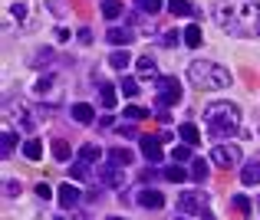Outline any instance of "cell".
Here are the masks:
<instances>
[{
  "label": "cell",
  "instance_id": "obj_33",
  "mask_svg": "<svg viewBox=\"0 0 260 220\" xmlns=\"http://www.w3.org/2000/svg\"><path fill=\"white\" fill-rule=\"evenodd\" d=\"M208 171H211V164L204 161V158H198L194 168H191V174H194V181H204V177H208Z\"/></svg>",
  "mask_w": 260,
  "mask_h": 220
},
{
  "label": "cell",
  "instance_id": "obj_24",
  "mask_svg": "<svg viewBox=\"0 0 260 220\" xmlns=\"http://www.w3.org/2000/svg\"><path fill=\"white\" fill-rule=\"evenodd\" d=\"M168 13H172V17H191L194 7H191L188 0H168Z\"/></svg>",
  "mask_w": 260,
  "mask_h": 220
},
{
  "label": "cell",
  "instance_id": "obj_37",
  "mask_svg": "<svg viewBox=\"0 0 260 220\" xmlns=\"http://www.w3.org/2000/svg\"><path fill=\"white\" fill-rule=\"evenodd\" d=\"M20 191H23V188H20V181H13V177H7V181H4V194L7 197H20Z\"/></svg>",
  "mask_w": 260,
  "mask_h": 220
},
{
  "label": "cell",
  "instance_id": "obj_14",
  "mask_svg": "<svg viewBox=\"0 0 260 220\" xmlns=\"http://www.w3.org/2000/svg\"><path fill=\"white\" fill-rule=\"evenodd\" d=\"M13 148H17V132H13L10 125H4V132H0V158H13Z\"/></svg>",
  "mask_w": 260,
  "mask_h": 220
},
{
  "label": "cell",
  "instance_id": "obj_17",
  "mask_svg": "<svg viewBox=\"0 0 260 220\" xmlns=\"http://www.w3.org/2000/svg\"><path fill=\"white\" fill-rule=\"evenodd\" d=\"M99 102H102V108H115L119 105V95H115L112 82H99Z\"/></svg>",
  "mask_w": 260,
  "mask_h": 220
},
{
  "label": "cell",
  "instance_id": "obj_34",
  "mask_svg": "<svg viewBox=\"0 0 260 220\" xmlns=\"http://www.w3.org/2000/svg\"><path fill=\"white\" fill-rule=\"evenodd\" d=\"M231 204H234V207L241 210V214H250V210H254V204H250L244 194H234V197H231Z\"/></svg>",
  "mask_w": 260,
  "mask_h": 220
},
{
  "label": "cell",
  "instance_id": "obj_31",
  "mask_svg": "<svg viewBox=\"0 0 260 220\" xmlns=\"http://www.w3.org/2000/svg\"><path fill=\"white\" fill-rule=\"evenodd\" d=\"M119 89H122V95H128V99H135V95H139V82H135V79H125V76L119 79Z\"/></svg>",
  "mask_w": 260,
  "mask_h": 220
},
{
  "label": "cell",
  "instance_id": "obj_36",
  "mask_svg": "<svg viewBox=\"0 0 260 220\" xmlns=\"http://www.w3.org/2000/svg\"><path fill=\"white\" fill-rule=\"evenodd\" d=\"M30 63L37 66V69H40V66H50L53 63V50H40V56H33Z\"/></svg>",
  "mask_w": 260,
  "mask_h": 220
},
{
  "label": "cell",
  "instance_id": "obj_45",
  "mask_svg": "<svg viewBox=\"0 0 260 220\" xmlns=\"http://www.w3.org/2000/svg\"><path fill=\"white\" fill-rule=\"evenodd\" d=\"M56 220H66V217H56Z\"/></svg>",
  "mask_w": 260,
  "mask_h": 220
},
{
  "label": "cell",
  "instance_id": "obj_4",
  "mask_svg": "<svg viewBox=\"0 0 260 220\" xmlns=\"http://www.w3.org/2000/svg\"><path fill=\"white\" fill-rule=\"evenodd\" d=\"M188 79L204 92H221V89L231 86V72L217 63H208V59H194L188 66Z\"/></svg>",
  "mask_w": 260,
  "mask_h": 220
},
{
  "label": "cell",
  "instance_id": "obj_35",
  "mask_svg": "<svg viewBox=\"0 0 260 220\" xmlns=\"http://www.w3.org/2000/svg\"><path fill=\"white\" fill-rule=\"evenodd\" d=\"M125 119H132V122L148 119V108H142V105H125Z\"/></svg>",
  "mask_w": 260,
  "mask_h": 220
},
{
  "label": "cell",
  "instance_id": "obj_43",
  "mask_svg": "<svg viewBox=\"0 0 260 220\" xmlns=\"http://www.w3.org/2000/svg\"><path fill=\"white\" fill-rule=\"evenodd\" d=\"M109 220H122V217H109Z\"/></svg>",
  "mask_w": 260,
  "mask_h": 220
},
{
  "label": "cell",
  "instance_id": "obj_41",
  "mask_svg": "<svg viewBox=\"0 0 260 220\" xmlns=\"http://www.w3.org/2000/svg\"><path fill=\"white\" fill-rule=\"evenodd\" d=\"M161 43H165V46H178V33H165V36H161Z\"/></svg>",
  "mask_w": 260,
  "mask_h": 220
},
{
  "label": "cell",
  "instance_id": "obj_29",
  "mask_svg": "<svg viewBox=\"0 0 260 220\" xmlns=\"http://www.w3.org/2000/svg\"><path fill=\"white\" fill-rule=\"evenodd\" d=\"M128 63H132V56H128L125 50H115L112 56H109V66H112V69H125Z\"/></svg>",
  "mask_w": 260,
  "mask_h": 220
},
{
  "label": "cell",
  "instance_id": "obj_32",
  "mask_svg": "<svg viewBox=\"0 0 260 220\" xmlns=\"http://www.w3.org/2000/svg\"><path fill=\"white\" fill-rule=\"evenodd\" d=\"M135 4H139V10L148 13V17H155V13L161 10V0H135Z\"/></svg>",
  "mask_w": 260,
  "mask_h": 220
},
{
  "label": "cell",
  "instance_id": "obj_9",
  "mask_svg": "<svg viewBox=\"0 0 260 220\" xmlns=\"http://www.w3.org/2000/svg\"><path fill=\"white\" fill-rule=\"evenodd\" d=\"M33 92H37L40 99L59 102V76H56V72H43V76L37 79V86H33Z\"/></svg>",
  "mask_w": 260,
  "mask_h": 220
},
{
  "label": "cell",
  "instance_id": "obj_10",
  "mask_svg": "<svg viewBox=\"0 0 260 220\" xmlns=\"http://www.w3.org/2000/svg\"><path fill=\"white\" fill-rule=\"evenodd\" d=\"M99 177L109 184V188H125V174H122V168H119V164H112V161L99 168Z\"/></svg>",
  "mask_w": 260,
  "mask_h": 220
},
{
  "label": "cell",
  "instance_id": "obj_7",
  "mask_svg": "<svg viewBox=\"0 0 260 220\" xmlns=\"http://www.w3.org/2000/svg\"><path fill=\"white\" fill-rule=\"evenodd\" d=\"M211 164L231 171V168L241 164V151H237V145H231V141H217V145L211 148Z\"/></svg>",
  "mask_w": 260,
  "mask_h": 220
},
{
  "label": "cell",
  "instance_id": "obj_6",
  "mask_svg": "<svg viewBox=\"0 0 260 220\" xmlns=\"http://www.w3.org/2000/svg\"><path fill=\"white\" fill-rule=\"evenodd\" d=\"M178 210H184L188 217H211L208 194H201V191H184V194L178 197Z\"/></svg>",
  "mask_w": 260,
  "mask_h": 220
},
{
  "label": "cell",
  "instance_id": "obj_22",
  "mask_svg": "<svg viewBox=\"0 0 260 220\" xmlns=\"http://www.w3.org/2000/svg\"><path fill=\"white\" fill-rule=\"evenodd\" d=\"M40 155H43V141H40V138L23 141V158H26V161H40Z\"/></svg>",
  "mask_w": 260,
  "mask_h": 220
},
{
  "label": "cell",
  "instance_id": "obj_12",
  "mask_svg": "<svg viewBox=\"0 0 260 220\" xmlns=\"http://www.w3.org/2000/svg\"><path fill=\"white\" fill-rule=\"evenodd\" d=\"M79 201H83V194H79V188H76V184H70V181H66V184H59V204H63L66 210H70V207H76Z\"/></svg>",
  "mask_w": 260,
  "mask_h": 220
},
{
  "label": "cell",
  "instance_id": "obj_26",
  "mask_svg": "<svg viewBox=\"0 0 260 220\" xmlns=\"http://www.w3.org/2000/svg\"><path fill=\"white\" fill-rule=\"evenodd\" d=\"M161 174H165L168 177V181H175V184H184V181H188V174H184V168H181V164H168V168L165 171H161Z\"/></svg>",
  "mask_w": 260,
  "mask_h": 220
},
{
  "label": "cell",
  "instance_id": "obj_25",
  "mask_svg": "<svg viewBox=\"0 0 260 220\" xmlns=\"http://www.w3.org/2000/svg\"><path fill=\"white\" fill-rule=\"evenodd\" d=\"M79 158H83V161H89V164H95L102 158V148L99 145H92V141H86L83 148H79Z\"/></svg>",
  "mask_w": 260,
  "mask_h": 220
},
{
  "label": "cell",
  "instance_id": "obj_28",
  "mask_svg": "<svg viewBox=\"0 0 260 220\" xmlns=\"http://www.w3.org/2000/svg\"><path fill=\"white\" fill-rule=\"evenodd\" d=\"M109 161L119 164V168H125V164L132 161V151H128V148H112V151H109Z\"/></svg>",
  "mask_w": 260,
  "mask_h": 220
},
{
  "label": "cell",
  "instance_id": "obj_42",
  "mask_svg": "<svg viewBox=\"0 0 260 220\" xmlns=\"http://www.w3.org/2000/svg\"><path fill=\"white\" fill-rule=\"evenodd\" d=\"M178 220H188V214H184V217H178Z\"/></svg>",
  "mask_w": 260,
  "mask_h": 220
},
{
  "label": "cell",
  "instance_id": "obj_19",
  "mask_svg": "<svg viewBox=\"0 0 260 220\" xmlns=\"http://www.w3.org/2000/svg\"><path fill=\"white\" fill-rule=\"evenodd\" d=\"M135 69H139V79H158V66H155L152 56H142L135 63Z\"/></svg>",
  "mask_w": 260,
  "mask_h": 220
},
{
  "label": "cell",
  "instance_id": "obj_15",
  "mask_svg": "<svg viewBox=\"0 0 260 220\" xmlns=\"http://www.w3.org/2000/svg\"><path fill=\"white\" fill-rule=\"evenodd\" d=\"M241 184H247V188L260 184V158H254V161H247L241 168Z\"/></svg>",
  "mask_w": 260,
  "mask_h": 220
},
{
  "label": "cell",
  "instance_id": "obj_38",
  "mask_svg": "<svg viewBox=\"0 0 260 220\" xmlns=\"http://www.w3.org/2000/svg\"><path fill=\"white\" fill-rule=\"evenodd\" d=\"M172 158H175V161H178V164H184V161H188V158H191V145H178Z\"/></svg>",
  "mask_w": 260,
  "mask_h": 220
},
{
  "label": "cell",
  "instance_id": "obj_2",
  "mask_svg": "<svg viewBox=\"0 0 260 220\" xmlns=\"http://www.w3.org/2000/svg\"><path fill=\"white\" fill-rule=\"evenodd\" d=\"M204 122V135H211L214 141H224V138H234L241 132V108L234 102H211L201 115Z\"/></svg>",
  "mask_w": 260,
  "mask_h": 220
},
{
  "label": "cell",
  "instance_id": "obj_5",
  "mask_svg": "<svg viewBox=\"0 0 260 220\" xmlns=\"http://www.w3.org/2000/svg\"><path fill=\"white\" fill-rule=\"evenodd\" d=\"M158 95H155V105H158V115H165L172 105L181 102V82L172 79V76H158Z\"/></svg>",
  "mask_w": 260,
  "mask_h": 220
},
{
  "label": "cell",
  "instance_id": "obj_8",
  "mask_svg": "<svg viewBox=\"0 0 260 220\" xmlns=\"http://www.w3.org/2000/svg\"><path fill=\"white\" fill-rule=\"evenodd\" d=\"M4 112H7V119H13V122H17V128H20V132H33V128H37V119L30 115V108H26L23 102H7V108H4Z\"/></svg>",
  "mask_w": 260,
  "mask_h": 220
},
{
  "label": "cell",
  "instance_id": "obj_1",
  "mask_svg": "<svg viewBox=\"0 0 260 220\" xmlns=\"http://www.w3.org/2000/svg\"><path fill=\"white\" fill-rule=\"evenodd\" d=\"M211 17L228 36H260V0H211Z\"/></svg>",
  "mask_w": 260,
  "mask_h": 220
},
{
  "label": "cell",
  "instance_id": "obj_20",
  "mask_svg": "<svg viewBox=\"0 0 260 220\" xmlns=\"http://www.w3.org/2000/svg\"><path fill=\"white\" fill-rule=\"evenodd\" d=\"M178 135H181V141H184V145H191V148L201 141V132H198V125H191V122H184V125L178 128Z\"/></svg>",
  "mask_w": 260,
  "mask_h": 220
},
{
  "label": "cell",
  "instance_id": "obj_18",
  "mask_svg": "<svg viewBox=\"0 0 260 220\" xmlns=\"http://www.w3.org/2000/svg\"><path fill=\"white\" fill-rule=\"evenodd\" d=\"M70 112H73V119H76L79 125H89V122L95 119V108L89 105V102H76V105H73Z\"/></svg>",
  "mask_w": 260,
  "mask_h": 220
},
{
  "label": "cell",
  "instance_id": "obj_13",
  "mask_svg": "<svg viewBox=\"0 0 260 220\" xmlns=\"http://www.w3.org/2000/svg\"><path fill=\"white\" fill-rule=\"evenodd\" d=\"M139 204H142V207H145V210H161V207H165V194H161V191H142V194H139Z\"/></svg>",
  "mask_w": 260,
  "mask_h": 220
},
{
  "label": "cell",
  "instance_id": "obj_40",
  "mask_svg": "<svg viewBox=\"0 0 260 220\" xmlns=\"http://www.w3.org/2000/svg\"><path fill=\"white\" fill-rule=\"evenodd\" d=\"M115 132H119V135H125V138H139V128H135V125H119Z\"/></svg>",
  "mask_w": 260,
  "mask_h": 220
},
{
  "label": "cell",
  "instance_id": "obj_44",
  "mask_svg": "<svg viewBox=\"0 0 260 220\" xmlns=\"http://www.w3.org/2000/svg\"><path fill=\"white\" fill-rule=\"evenodd\" d=\"M257 207H260V197H257Z\"/></svg>",
  "mask_w": 260,
  "mask_h": 220
},
{
  "label": "cell",
  "instance_id": "obj_21",
  "mask_svg": "<svg viewBox=\"0 0 260 220\" xmlns=\"http://www.w3.org/2000/svg\"><path fill=\"white\" fill-rule=\"evenodd\" d=\"M201 43H204L201 26H188V30H184V46H188V50H201Z\"/></svg>",
  "mask_w": 260,
  "mask_h": 220
},
{
  "label": "cell",
  "instance_id": "obj_30",
  "mask_svg": "<svg viewBox=\"0 0 260 220\" xmlns=\"http://www.w3.org/2000/svg\"><path fill=\"white\" fill-rule=\"evenodd\" d=\"M50 148H53V158H56V161H70V155H73V151H70V145H66L63 138H56Z\"/></svg>",
  "mask_w": 260,
  "mask_h": 220
},
{
  "label": "cell",
  "instance_id": "obj_39",
  "mask_svg": "<svg viewBox=\"0 0 260 220\" xmlns=\"http://www.w3.org/2000/svg\"><path fill=\"white\" fill-rule=\"evenodd\" d=\"M37 197H40V201H50V197H53V188L40 181V184H37Z\"/></svg>",
  "mask_w": 260,
  "mask_h": 220
},
{
  "label": "cell",
  "instance_id": "obj_16",
  "mask_svg": "<svg viewBox=\"0 0 260 220\" xmlns=\"http://www.w3.org/2000/svg\"><path fill=\"white\" fill-rule=\"evenodd\" d=\"M106 40L112 46H128V43H132V30H125V26H109Z\"/></svg>",
  "mask_w": 260,
  "mask_h": 220
},
{
  "label": "cell",
  "instance_id": "obj_3",
  "mask_svg": "<svg viewBox=\"0 0 260 220\" xmlns=\"http://www.w3.org/2000/svg\"><path fill=\"white\" fill-rule=\"evenodd\" d=\"M0 7H4V26L10 33H30L37 26V0H0Z\"/></svg>",
  "mask_w": 260,
  "mask_h": 220
},
{
  "label": "cell",
  "instance_id": "obj_27",
  "mask_svg": "<svg viewBox=\"0 0 260 220\" xmlns=\"http://www.w3.org/2000/svg\"><path fill=\"white\" fill-rule=\"evenodd\" d=\"M102 17L106 20L122 17V0H102Z\"/></svg>",
  "mask_w": 260,
  "mask_h": 220
},
{
  "label": "cell",
  "instance_id": "obj_23",
  "mask_svg": "<svg viewBox=\"0 0 260 220\" xmlns=\"http://www.w3.org/2000/svg\"><path fill=\"white\" fill-rule=\"evenodd\" d=\"M70 177H73V181H89V177H92V174H89V161H83V158L73 161L70 164Z\"/></svg>",
  "mask_w": 260,
  "mask_h": 220
},
{
  "label": "cell",
  "instance_id": "obj_11",
  "mask_svg": "<svg viewBox=\"0 0 260 220\" xmlns=\"http://www.w3.org/2000/svg\"><path fill=\"white\" fill-rule=\"evenodd\" d=\"M139 145H142V155L148 158V164H158V161H161V138H155V135H145Z\"/></svg>",
  "mask_w": 260,
  "mask_h": 220
}]
</instances>
